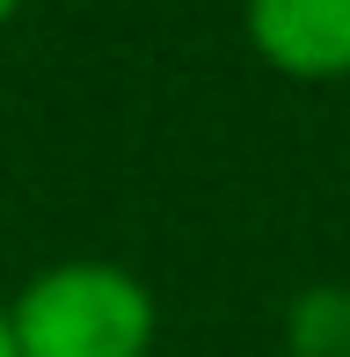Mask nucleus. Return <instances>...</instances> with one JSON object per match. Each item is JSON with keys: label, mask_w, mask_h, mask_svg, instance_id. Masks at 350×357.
<instances>
[{"label": "nucleus", "mask_w": 350, "mask_h": 357, "mask_svg": "<svg viewBox=\"0 0 350 357\" xmlns=\"http://www.w3.org/2000/svg\"><path fill=\"white\" fill-rule=\"evenodd\" d=\"M15 357H153L161 299L124 263H52L8 299Z\"/></svg>", "instance_id": "obj_1"}, {"label": "nucleus", "mask_w": 350, "mask_h": 357, "mask_svg": "<svg viewBox=\"0 0 350 357\" xmlns=\"http://www.w3.org/2000/svg\"><path fill=\"white\" fill-rule=\"evenodd\" d=\"M248 37L277 73L336 80L350 73V0H248Z\"/></svg>", "instance_id": "obj_2"}, {"label": "nucleus", "mask_w": 350, "mask_h": 357, "mask_svg": "<svg viewBox=\"0 0 350 357\" xmlns=\"http://www.w3.org/2000/svg\"><path fill=\"white\" fill-rule=\"evenodd\" d=\"M292 350L284 357H350V291L343 284H314L292 299Z\"/></svg>", "instance_id": "obj_3"}, {"label": "nucleus", "mask_w": 350, "mask_h": 357, "mask_svg": "<svg viewBox=\"0 0 350 357\" xmlns=\"http://www.w3.org/2000/svg\"><path fill=\"white\" fill-rule=\"evenodd\" d=\"M0 357H15V328H8V306H0Z\"/></svg>", "instance_id": "obj_4"}, {"label": "nucleus", "mask_w": 350, "mask_h": 357, "mask_svg": "<svg viewBox=\"0 0 350 357\" xmlns=\"http://www.w3.org/2000/svg\"><path fill=\"white\" fill-rule=\"evenodd\" d=\"M15 8H22V0H0V22H8V15H15Z\"/></svg>", "instance_id": "obj_5"}]
</instances>
